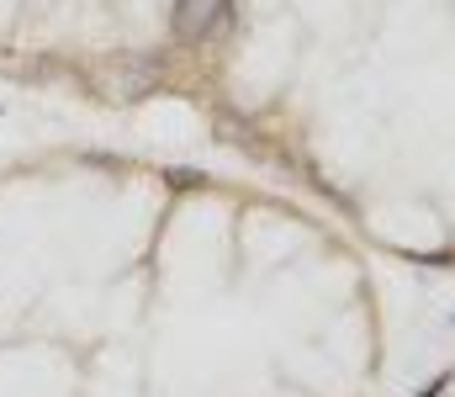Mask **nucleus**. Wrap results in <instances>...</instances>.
Segmentation results:
<instances>
[{
	"mask_svg": "<svg viewBox=\"0 0 455 397\" xmlns=\"http://www.w3.org/2000/svg\"><path fill=\"white\" fill-rule=\"evenodd\" d=\"M218 11H223V0H175V16H170V27H175V37L196 43V37H207V32H212Z\"/></svg>",
	"mask_w": 455,
	"mask_h": 397,
	"instance_id": "f257e3e1",
	"label": "nucleus"
},
{
	"mask_svg": "<svg viewBox=\"0 0 455 397\" xmlns=\"http://www.w3.org/2000/svg\"><path fill=\"white\" fill-rule=\"evenodd\" d=\"M445 387H451V377H435V382H429V387H424V393H419V397H440V393H445Z\"/></svg>",
	"mask_w": 455,
	"mask_h": 397,
	"instance_id": "f03ea898",
	"label": "nucleus"
}]
</instances>
